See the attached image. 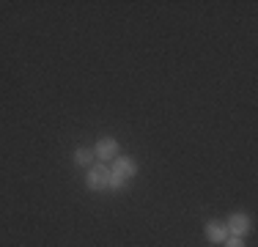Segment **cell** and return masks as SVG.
Here are the masks:
<instances>
[{"mask_svg": "<svg viewBox=\"0 0 258 247\" xmlns=\"http://www.w3.org/2000/svg\"><path fill=\"white\" fill-rule=\"evenodd\" d=\"M72 162H75L77 168L88 170L91 165L96 162V157H94V148H88V146H77V148H75V154H72Z\"/></svg>", "mask_w": 258, "mask_h": 247, "instance_id": "6", "label": "cell"}, {"mask_svg": "<svg viewBox=\"0 0 258 247\" xmlns=\"http://www.w3.org/2000/svg\"><path fill=\"white\" fill-rule=\"evenodd\" d=\"M121 154V146H118V140L115 138H99L96 140V146H94V157H96V162H113L115 157Z\"/></svg>", "mask_w": 258, "mask_h": 247, "instance_id": "4", "label": "cell"}, {"mask_svg": "<svg viewBox=\"0 0 258 247\" xmlns=\"http://www.w3.org/2000/svg\"><path fill=\"white\" fill-rule=\"evenodd\" d=\"M110 181H113V173H110V165H104V162H94L85 170V187H88L91 193H104V190H110Z\"/></svg>", "mask_w": 258, "mask_h": 247, "instance_id": "1", "label": "cell"}, {"mask_svg": "<svg viewBox=\"0 0 258 247\" xmlns=\"http://www.w3.org/2000/svg\"><path fill=\"white\" fill-rule=\"evenodd\" d=\"M204 236L209 239L212 244H223L228 239V231H225V222L223 220H209L204 225Z\"/></svg>", "mask_w": 258, "mask_h": 247, "instance_id": "5", "label": "cell"}, {"mask_svg": "<svg viewBox=\"0 0 258 247\" xmlns=\"http://www.w3.org/2000/svg\"><path fill=\"white\" fill-rule=\"evenodd\" d=\"M110 173H113V176L126 187L129 181L138 178V159H135V157H121V154H118V157L110 162Z\"/></svg>", "mask_w": 258, "mask_h": 247, "instance_id": "2", "label": "cell"}, {"mask_svg": "<svg viewBox=\"0 0 258 247\" xmlns=\"http://www.w3.org/2000/svg\"><path fill=\"white\" fill-rule=\"evenodd\" d=\"M225 222V231H228V236H239V239H244L250 231H253V222H250V217L244 212H233L228 214V220H223Z\"/></svg>", "mask_w": 258, "mask_h": 247, "instance_id": "3", "label": "cell"}, {"mask_svg": "<svg viewBox=\"0 0 258 247\" xmlns=\"http://www.w3.org/2000/svg\"><path fill=\"white\" fill-rule=\"evenodd\" d=\"M220 247H244V239H239V236H228V239H225V242L220 244Z\"/></svg>", "mask_w": 258, "mask_h": 247, "instance_id": "7", "label": "cell"}]
</instances>
